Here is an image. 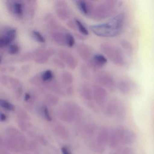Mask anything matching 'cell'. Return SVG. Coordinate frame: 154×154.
<instances>
[{"label":"cell","mask_w":154,"mask_h":154,"mask_svg":"<svg viewBox=\"0 0 154 154\" xmlns=\"http://www.w3.org/2000/svg\"><path fill=\"white\" fill-rule=\"evenodd\" d=\"M125 22V14L120 13L106 23L90 27L92 32L102 37H113L119 35L123 30Z\"/></svg>","instance_id":"cell-1"},{"label":"cell","mask_w":154,"mask_h":154,"mask_svg":"<svg viewBox=\"0 0 154 154\" xmlns=\"http://www.w3.org/2000/svg\"><path fill=\"white\" fill-rule=\"evenodd\" d=\"M117 1H106L94 8L92 17L96 20H101L109 17L115 13L119 6Z\"/></svg>","instance_id":"cell-2"},{"label":"cell","mask_w":154,"mask_h":154,"mask_svg":"<svg viewBox=\"0 0 154 154\" xmlns=\"http://www.w3.org/2000/svg\"><path fill=\"white\" fill-rule=\"evenodd\" d=\"M103 53L116 65L123 66L125 65V58L121 50L115 46L108 43H103L100 45Z\"/></svg>","instance_id":"cell-3"},{"label":"cell","mask_w":154,"mask_h":154,"mask_svg":"<svg viewBox=\"0 0 154 154\" xmlns=\"http://www.w3.org/2000/svg\"><path fill=\"white\" fill-rule=\"evenodd\" d=\"M95 80L101 86L107 89H113L115 86L114 78L107 72H100L97 73L95 76Z\"/></svg>","instance_id":"cell-4"},{"label":"cell","mask_w":154,"mask_h":154,"mask_svg":"<svg viewBox=\"0 0 154 154\" xmlns=\"http://www.w3.org/2000/svg\"><path fill=\"white\" fill-rule=\"evenodd\" d=\"M125 128L122 126H118L110 132L109 144L110 147L116 149L121 144L122 136Z\"/></svg>","instance_id":"cell-5"},{"label":"cell","mask_w":154,"mask_h":154,"mask_svg":"<svg viewBox=\"0 0 154 154\" xmlns=\"http://www.w3.org/2000/svg\"><path fill=\"white\" fill-rule=\"evenodd\" d=\"M53 54L54 50L52 48H40L35 51L33 57L35 62L38 63H44L48 61L49 57Z\"/></svg>","instance_id":"cell-6"},{"label":"cell","mask_w":154,"mask_h":154,"mask_svg":"<svg viewBox=\"0 0 154 154\" xmlns=\"http://www.w3.org/2000/svg\"><path fill=\"white\" fill-rule=\"evenodd\" d=\"M17 36V30L9 29L2 33L0 36V48H3L11 44Z\"/></svg>","instance_id":"cell-7"},{"label":"cell","mask_w":154,"mask_h":154,"mask_svg":"<svg viewBox=\"0 0 154 154\" xmlns=\"http://www.w3.org/2000/svg\"><path fill=\"white\" fill-rule=\"evenodd\" d=\"M93 96L98 104H103L107 100V94L106 90L100 85H94L93 87Z\"/></svg>","instance_id":"cell-8"},{"label":"cell","mask_w":154,"mask_h":154,"mask_svg":"<svg viewBox=\"0 0 154 154\" xmlns=\"http://www.w3.org/2000/svg\"><path fill=\"white\" fill-rule=\"evenodd\" d=\"M58 56L70 69H74L77 66L78 62L70 52L66 50H61L58 52Z\"/></svg>","instance_id":"cell-9"},{"label":"cell","mask_w":154,"mask_h":154,"mask_svg":"<svg viewBox=\"0 0 154 154\" xmlns=\"http://www.w3.org/2000/svg\"><path fill=\"white\" fill-rule=\"evenodd\" d=\"M56 12L61 19L65 20L69 18L71 12L67 3L64 1H58L56 4Z\"/></svg>","instance_id":"cell-10"},{"label":"cell","mask_w":154,"mask_h":154,"mask_svg":"<svg viewBox=\"0 0 154 154\" xmlns=\"http://www.w3.org/2000/svg\"><path fill=\"white\" fill-rule=\"evenodd\" d=\"M107 63L106 57L101 54H96L94 56L92 59L89 61L88 65L93 69H97L104 66Z\"/></svg>","instance_id":"cell-11"},{"label":"cell","mask_w":154,"mask_h":154,"mask_svg":"<svg viewBox=\"0 0 154 154\" xmlns=\"http://www.w3.org/2000/svg\"><path fill=\"white\" fill-rule=\"evenodd\" d=\"M121 103L118 100L113 99L110 101L106 105L105 113L108 117L114 116L117 113Z\"/></svg>","instance_id":"cell-12"},{"label":"cell","mask_w":154,"mask_h":154,"mask_svg":"<svg viewBox=\"0 0 154 154\" xmlns=\"http://www.w3.org/2000/svg\"><path fill=\"white\" fill-rule=\"evenodd\" d=\"M11 2L10 8L11 12L18 18L22 17L24 13V5L22 2L13 1Z\"/></svg>","instance_id":"cell-13"},{"label":"cell","mask_w":154,"mask_h":154,"mask_svg":"<svg viewBox=\"0 0 154 154\" xmlns=\"http://www.w3.org/2000/svg\"><path fill=\"white\" fill-rule=\"evenodd\" d=\"M136 139V134L129 130L125 129L121 139V144L123 145H130L133 144Z\"/></svg>","instance_id":"cell-14"},{"label":"cell","mask_w":154,"mask_h":154,"mask_svg":"<svg viewBox=\"0 0 154 154\" xmlns=\"http://www.w3.org/2000/svg\"><path fill=\"white\" fill-rule=\"evenodd\" d=\"M80 10L85 15H91L94 9L93 4L91 2L78 1H76Z\"/></svg>","instance_id":"cell-15"},{"label":"cell","mask_w":154,"mask_h":154,"mask_svg":"<svg viewBox=\"0 0 154 154\" xmlns=\"http://www.w3.org/2000/svg\"><path fill=\"white\" fill-rule=\"evenodd\" d=\"M77 50L79 55L83 60H89L91 57V50L86 45L80 44L77 46Z\"/></svg>","instance_id":"cell-16"},{"label":"cell","mask_w":154,"mask_h":154,"mask_svg":"<svg viewBox=\"0 0 154 154\" xmlns=\"http://www.w3.org/2000/svg\"><path fill=\"white\" fill-rule=\"evenodd\" d=\"M133 84L130 81L122 80L118 84V89L121 93L124 94L129 93L133 89Z\"/></svg>","instance_id":"cell-17"},{"label":"cell","mask_w":154,"mask_h":154,"mask_svg":"<svg viewBox=\"0 0 154 154\" xmlns=\"http://www.w3.org/2000/svg\"><path fill=\"white\" fill-rule=\"evenodd\" d=\"M66 33H63L60 31L53 30L51 32V35L55 42L61 45H66Z\"/></svg>","instance_id":"cell-18"},{"label":"cell","mask_w":154,"mask_h":154,"mask_svg":"<svg viewBox=\"0 0 154 154\" xmlns=\"http://www.w3.org/2000/svg\"><path fill=\"white\" fill-rule=\"evenodd\" d=\"M110 131L107 128H103L99 133L98 137V142L102 145H106L109 143Z\"/></svg>","instance_id":"cell-19"},{"label":"cell","mask_w":154,"mask_h":154,"mask_svg":"<svg viewBox=\"0 0 154 154\" xmlns=\"http://www.w3.org/2000/svg\"><path fill=\"white\" fill-rule=\"evenodd\" d=\"M81 94L87 100H91L93 96L92 89L88 85H84L81 88Z\"/></svg>","instance_id":"cell-20"},{"label":"cell","mask_w":154,"mask_h":154,"mask_svg":"<svg viewBox=\"0 0 154 154\" xmlns=\"http://www.w3.org/2000/svg\"><path fill=\"white\" fill-rule=\"evenodd\" d=\"M54 73L50 70H48L42 73L41 75V79L43 82H49L54 78Z\"/></svg>","instance_id":"cell-21"},{"label":"cell","mask_w":154,"mask_h":154,"mask_svg":"<svg viewBox=\"0 0 154 154\" xmlns=\"http://www.w3.org/2000/svg\"><path fill=\"white\" fill-rule=\"evenodd\" d=\"M62 80L65 85H70L73 82L72 75L68 72H64L62 75Z\"/></svg>","instance_id":"cell-22"},{"label":"cell","mask_w":154,"mask_h":154,"mask_svg":"<svg viewBox=\"0 0 154 154\" xmlns=\"http://www.w3.org/2000/svg\"><path fill=\"white\" fill-rule=\"evenodd\" d=\"M75 21L77 28L79 29V31L82 34L85 35H89V31H88V29H86V28L85 26L84 25L82 24V23L80 20H79L77 19H75Z\"/></svg>","instance_id":"cell-23"},{"label":"cell","mask_w":154,"mask_h":154,"mask_svg":"<svg viewBox=\"0 0 154 154\" xmlns=\"http://www.w3.org/2000/svg\"><path fill=\"white\" fill-rule=\"evenodd\" d=\"M121 45L126 52H128V54H132L133 52V48L130 43L126 40H123L122 41Z\"/></svg>","instance_id":"cell-24"},{"label":"cell","mask_w":154,"mask_h":154,"mask_svg":"<svg viewBox=\"0 0 154 154\" xmlns=\"http://www.w3.org/2000/svg\"><path fill=\"white\" fill-rule=\"evenodd\" d=\"M66 45L69 47L72 48L74 46L75 44V39L74 37L70 33H66Z\"/></svg>","instance_id":"cell-25"},{"label":"cell","mask_w":154,"mask_h":154,"mask_svg":"<svg viewBox=\"0 0 154 154\" xmlns=\"http://www.w3.org/2000/svg\"><path fill=\"white\" fill-rule=\"evenodd\" d=\"M0 104H1V106L2 108H4L8 110L13 111L15 109V107L13 106V104H11V103L5 100H1Z\"/></svg>","instance_id":"cell-26"},{"label":"cell","mask_w":154,"mask_h":154,"mask_svg":"<svg viewBox=\"0 0 154 154\" xmlns=\"http://www.w3.org/2000/svg\"><path fill=\"white\" fill-rule=\"evenodd\" d=\"M32 34H33V36L37 41L41 43H45V37L43 36V35L40 32L34 30L32 32Z\"/></svg>","instance_id":"cell-27"},{"label":"cell","mask_w":154,"mask_h":154,"mask_svg":"<svg viewBox=\"0 0 154 154\" xmlns=\"http://www.w3.org/2000/svg\"><path fill=\"white\" fill-rule=\"evenodd\" d=\"M19 51V47L17 44H12L10 45L8 48V52L11 55H15L17 54Z\"/></svg>","instance_id":"cell-28"},{"label":"cell","mask_w":154,"mask_h":154,"mask_svg":"<svg viewBox=\"0 0 154 154\" xmlns=\"http://www.w3.org/2000/svg\"><path fill=\"white\" fill-rule=\"evenodd\" d=\"M132 149L129 147H122L119 149L117 153L119 154H129L131 152Z\"/></svg>","instance_id":"cell-29"},{"label":"cell","mask_w":154,"mask_h":154,"mask_svg":"<svg viewBox=\"0 0 154 154\" xmlns=\"http://www.w3.org/2000/svg\"><path fill=\"white\" fill-rule=\"evenodd\" d=\"M53 63L55 65L58 67L60 68H64L65 67L64 64L60 59H57V58H54L53 60Z\"/></svg>","instance_id":"cell-30"},{"label":"cell","mask_w":154,"mask_h":154,"mask_svg":"<svg viewBox=\"0 0 154 154\" xmlns=\"http://www.w3.org/2000/svg\"><path fill=\"white\" fill-rule=\"evenodd\" d=\"M43 110H44V114H45V117L47 119L48 121H51V117H50V114H49L48 108H47L46 107H44Z\"/></svg>","instance_id":"cell-31"},{"label":"cell","mask_w":154,"mask_h":154,"mask_svg":"<svg viewBox=\"0 0 154 154\" xmlns=\"http://www.w3.org/2000/svg\"><path fill=\"white\" fill-rule=\"evenodd\" d=\"M67 25L69 27L71 28L72 29H75L76 28V25L75 24V21L73 22L72 21H68L67 23Z\"/></svg>","instance_id":"cell-32"},{"label":"cell","mask_w":154,"mask_h":154,"mask_svg":"<svg viewBox=\"0 0 154 154\" xmlns=\"http://www.w3.org/2000/svg\"><path fill=\"white\" fill-rule=\"evenodd\" d=\"M62 151L63 154H72L69 149L66 147H63L62 149Z\"/></svg>","instance_id":"cell-33"},{"label":"cell","mask_w":154,"mask_h":154,"mask_svg":"<svg viewBox=\"0 0 154 154\" xmlns=\"http://www.w3.org/2000/svg\"><path fill=\"white\" fill-rule=\"evenodd\" d=\"M30 98H31V96H30V94L29 93L26 94L25 96V100L26 101H28L30 100Z\"/></svg>","instance_id":"cell-34"},{"label":"cell","mask_w":154,"mask_h":154,"mask_svg":"<svg viewBox=\"0 0 154 154\" xmlns=\"http://www.w3.org/2000/svg\"><path fill=\"white\" fill-rule=\"evenodd\" d=\"M7 117H6V115L4 114V113H1V120L2 121H4L6 120Z\"/></svg>","instance_id":"cell-35"}]
</instances>
